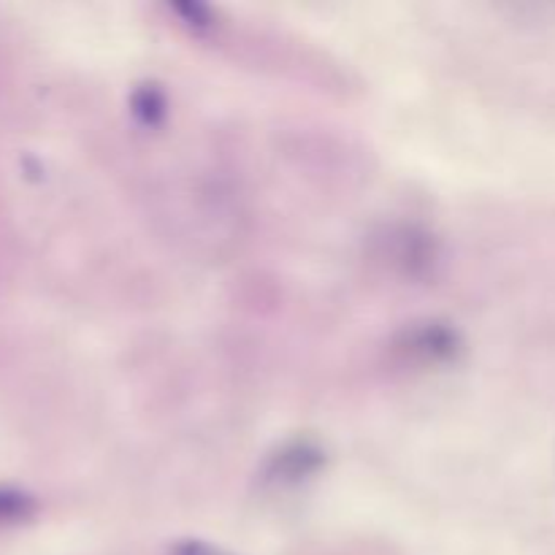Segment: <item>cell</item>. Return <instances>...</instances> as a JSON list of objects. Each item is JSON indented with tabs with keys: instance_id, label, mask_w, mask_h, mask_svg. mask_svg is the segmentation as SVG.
<instances>
[{
	"instance_id": "6da1fadb",
	"label": "cell",
	"mask_w": 555,
	"mask_h": 555,
	"mask_svg": "<svg viewBox=\"0 0 555 555\" xmlns=\"http://www.w3.org/2000/svg\"><path fill=\"white\" fill-rule=\"evenodd\" d=\"M323 466V450L314 442H291L271 461L269 475L280 482H298Z\"/></svg>"
},
{
	"instance_id": "7a4b0ae2",
	"label": "cell",
	"mask_w": 555,
	"mask_h": 555,
	"mask_svg": "<svg viewBox=\"0 0 555 555\" xmlns=\"http://www.w3.org/2000/svg\"><path fill=\"white\" fill-rule=\"evenodd\" d=\"M404 347L412 356L423 358V361H448L459 350V336L448 325L428 323L421 325V328L406 331Z\"/></svg>"
},
{
	"instance_id": "3957f363",
	"label": "cell",
	"mask_w": 555,
	"mask_h": 555,
	"mask_svg": "<svg viewBox=\"0 0 555 555\" xmlns=\"http://www.w3.org/2000/svg\"><path fill=\"white\" fill-rule=\"evenodd\" d=\"M38 513V502L20 488L0 486V526L25 524Z\"/></svg>"
},
{
	"instance_id": "277c9868",
	"label": "cell",
	"mask_w": 555,
	"mask_h": 555,
	"mask_svg": "<svg viewBox=\"0 0 555 555\" xmlns=\"http://www.w3.org/2000/svg\"><path fill=\"white\" fill-rule=\"evenodd\" d=\"M133 108L146 125H157L166 117V101H163V95L155 87H144V90L133 98Z\"/></svg>"
},
{
	"instance_id": "5b68a950",
	"label": "cell",
	"mask_w": 555,
	"mask_h": 555,
	"mask_svg": "<svg viewBox=\"0 0 555 555\" xmlns=\"http://www.w3.org/2000/svg\"><path fill=\"white\" fill-rule=\"evenodd\" d=\"M177 555H225V553L211 551V547H206V545H195V542H193V545H190V542H188V545L179 547Z\"/></svg>"
}]
</instances>
